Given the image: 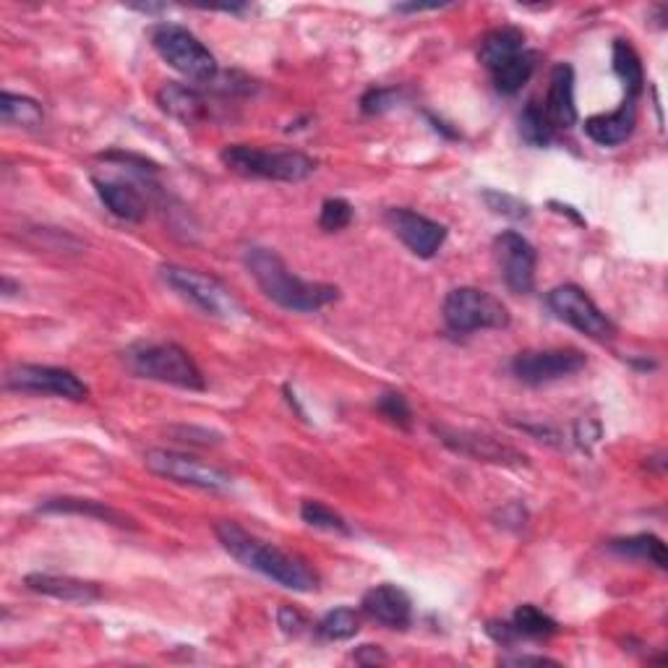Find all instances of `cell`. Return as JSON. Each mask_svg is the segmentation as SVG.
Instances as JSON below:
<instances>
[{
    "instance_id": "cell-1",
    "label": "cell",
    "mask_w": 668,
    "mask_h": 668,
    "mask_svg": "<svg viewBox=\"0 0 668 668\" xmlns=\"http://www.w3.org/2000/svg\"><path fill=\"white\" fill-rule=\"evenodd\" d=\"M215 532L217 538H220L222 549L228 551L232 559H238L240 565L253 569V572L269 577V580L282 585V588L296 592H313L319 588V575L309 567V561L253 538L251 532L240 528L238 522H217Z\"/></svg>"
},
{
    "instance_id": "cell-2",
    "label": "cell",
    "mask_w": 668,
    "mask_h": 668,
    "mask_svg": "<svg viewBox=\"0 0 668 668\" xmlns=\"http://www.w3.org/2000/svg\"><path fill=\"white\" fill-rule=\"evenodd\" d=\"M243 261L261 292H265L272 303L280 306V309L311 313L325 309V306L335 303V300L340 298V290H337L335 285L311 282L292 275L288 265H285L272 249H265V246H249L243 253Z\"/></svg>"
},
{
    "instance_id": "cell-3",
    "label": "cell",
    "mask_w": 668,
    "mask_h": 668,
    "mask_svg": "<svg viewBox=\"0 0 668 668\" xmlns=\"http://www.w3.org/2000/svg\"><path fill=\"white\" fill-rule=\"evenodd\" d=\"M126 363L141 379L160 381L178 389H191L201 392L205 389V377L199 366L180 345L172 342H141L133 345L126 352Z\"/></svg>"
},
{
    "instance_id": "cell-4",
    "label": "cell",
    "mask_w": 668,
    "mask_h": 668,
    "mask_svg": "<svg viewBox=\"0 0 668 668\" xmlns=\"http://www.w3.org/2000/svg\"><path fill=\"white\" fill-rule=\"evenodd\" d=\"M222 164L243 178L282 180V183H298L317 170V160L309 154L292 152V149H259L249 144L225 147L220 154Z\"/></svg>"
},
{
    "instance_id": "cell-5",
    "label": "cell",
    "mask_w": 668,
    "mask_h": 668,
    "mask_svg": "<svg viewBox=\"0 0 668 668\" xmlns=\"http://www.w3.org/2000/svg\"><path fill=\"white\" fill-rule=\"evenodd\" d=\"M149 40H152L157 56H160L170 69H176L180 77L197 81V84H209V81L217 79V71L220 69H217L215 56L205 48V42L186 27L170 24V21L154 24L149 29Z\"/></svg>"
},
{
    "instance_id": "cell-6",
    "label": "cell",
    "mask_w": 668,
    "mask_h": 668,
    "mask_svg": "<svg viewBox=\"0 0 668 668\" xmlns=\"http://www.w3.org/2000/svg\"><path fill=\"white\" fill-rule=\"evenodd\" d=\"M445 321L457 335L478 332V329H507V306L499 298L478 288H457L445 298Z\"/></svg>"
},
{
    "instance_id": "cell-7",
    "label": "cell",
    "mask_w": 668,
    "mask_h": 668,
    "mask_svg": "<svg viewBox=\"0 0 668 668\" xmlns=\"http://www.w3.org/2000/svg\"><path fill=\"white\" fill-rule=\"evenodd\" d=\"M162 280L170 285L178 296L191 300L197 309H201L207 317L217 319H236L240 313V303L230 296V290L225 288L220 280L209 277L197 269H186L176 265H162L160 267Z\"/></svg>"
},
{
    "instance_id": "cell-8",
    "label": "cell",
    "mask_w": 668,
    "mask_h": 668,
    "mask_svg": "<svg viewBox=\"0 0 668 668\" xmlns=\"http://www.w3.org/2000/svg\"><path fill=\"white\" fill-rule=\"evenodd\" d=\"M6 389L24 395H48L60 397V400L84 402L89 397V387L81 381L77 373L69 369H58V366H37L21 363L6 371L3 379Z\"/></svg>"
},
{
    "instance_id": "cell-9",
    "label": "cell",
    "mask_w": 668,
    "mask_h": 668,
    "mask_svg": "<svg viewBox=\"0 0 668 668\" xmlns=\"http://www.w3.org/2000/svg\"><path fill=\"white\" fill-rule=\"evenodd\" d=\"M144 462L149 470L157 472V476L176 480V483H183V486H193V489L225 491L230 489L232 483L228 472L215 468V465L201 462L191 455L170 452V449H149L144 455Z\"/></svg>"
},
{
    "instance_id": "cell-10",
    "label": "cell",
    "mask_w": 668,
    "mask_h": 668,
    "mask_svg": "<svg viewBox=\"0 0 668 668\" xmlns=\"http://www.w3.org/2000/svg\"><path fill=\"white\" fill-rule=\"evenodd\" d=\"M549 309L557 313V319L567 321L569 327L592 337V340H609L617 332L614 321L577 285H559V288H554L549 292Z\"/></svg>"
},
{
    "instance_id": "cell-11",
    "label": "cell",
    "mask_w": 668,
    "mask_h": 668,
    "mask_svg": "<svg viewBox=\"0 0 668 668\" xmlns=\"http://www.w3.org/2000/svg\"><path fill=\"white\" fill-rule=\"evenodd\" d=\"M588 366L585 352L575 348H557V350H525L512 360V373L522 385L540 387L551 381L575 377Z\"/></svg>"
},
{
    "instance_id": "cell-12",
    "label": "cell",
    "mask_w": 668,
    "mask_h": 668,
    "mask_svg": "<svg viewBox=\"0 0 668 668\" xmlns=\"http://www.w3.org/2000/svg\"><path fill=\"white\" fill-rule=\"evenodd\" d=\"M387 225L418 259H433L447 240V228L437 220L412 212V209H387Z\"/></svg>"
},
{
    "instance_id": "cell-13",
    "label": "cell",
    "mask_w": 668,
    "mask_h": 668,
    "mask_svg": "<svg viewBox=\"0 0 668 668\" xmlns=\"http://www.w3.org/2000/svg\"><path fill=\"white\" fill-rule=\"evenodd\" d=\"M493 251H497V261L507 288L517 292V296L530 292L532 285H536V261H538L536 249H532L530 240L520 236V232L507 230L493 240Z\"/></svg>"
},
{
    "instance_id": "cell-14",
    "label": "cell",
    "mask_w": 668,
    "mask_h": 668,
    "mask_svg": "<svg viewBox=\"0 0 668 668\" xmlns=\"http://www.w3.org/2000/svg\"><path fill=\"white\" fill-rule=\"evenodd\" d=\"M433 431L439 433V439L445 441L449 449H455V452H460L465 457H472V460L478 462L528 465V457L491 437H480V433H472V431H449V429H433Z\"/></svg>"
},
{
    "instance_id": "cell-15",
    "label": "cell",
    "mask_w": 668,
    "mask_h": 668,
    "mask_svg": "<svg viewBox=\"0 0 668 668\" xmlns=\"http://www.w3.org/2000/svg\"><path fill=\"white\" fill-rule=\"evenodd\" d=\"M363 611L373 621L389 629H408L412 621V604L410 596L397 585H377L363 596Z\"/></svg>"
},
{
    "instance_id": "cell-16",
    "label": "cell",
    "mask_w": 668,
    "mask_h": 668,
    "mask_svg": "<svg viewBox=\"0 0 668 668\" xmlns=\"http://www.w3.org/2000/svg\"><path fill=\"white\" fill-rule=\"evenodd\" d=\"M27 588L34 592H42V596L63 600V604H94V600L102 598V590L97 582H87L79 580V577H69V575H48V572H37V575H27Z\"/></svg>"
},
{
    "instance_id": "cell-17",
    "label": "cell",
    "mask_w": 668,
    "mask_h": 668,
    "mask_svg": "<svg viewBox=\"0 0 668 668\" xmlns=\"http://www.w3.org/2000/svg\"><path fill=\"white\" fill-rule=\"evenodd\" d=\"M546 116L554 123V129H569L577 123V104H575V71L569 63L554 66L549 79V97H546Z\"/></svg>"
},
{
    "instance_id": "cell-18",
    "label": "cell",
    "mask_w": 668,
    "mask_h": 668,
    "mask_svg": "<svg viewBox=\"0 0 668 668\" xmlns=\"http://www.w3.org/2000/svg\"><path fill=\"white\" fill-rule=\"evenodd\" d=\"M94 189L102 205L108 207L118 220L141 222L147 217V199L133 183H126V180L94 178Z\"/></svg>"
},
{
    "instance_id": "cell-19",
    "label": "cell",
    "mask_w": 668,
    "mask_h": 668,
    "mask_svg": "<svg viewBox=\"0 0 668 668\" xmlns=\"http://www.w3.org/2000/svg\"><path fill=\"white\" fill-rule=\"evenodd\" d=\"M635 123H637L635 102H625L619 110L588 118L582 129L598 147H617L621 141L632 137Z\"/></svg>"
},
{
    "instance_id": "cell-20",
    "label": "cell",
    "mask_w": 668,
    "mask_h": 668,
    "mask_svg": "<svg viewBox=\"0 0 668 668\" xmlns=\"http://www.w3.org/2000/svg\"><path fill=\"white\" fill-rule=\"evenodd\" d=\"M157 102H160V108L168 112L170 118H176L186 126H193V123H199V120L207 118L205 97H201L197 89H191L186 84H176V81H168V84L157 92Z\"/></svg>"
},
{
    "instance_id": "cell-21",
    "label": "cell",
    "mask_w": 668,
    "mask_h": 668,
    "mask_svg": "<svg viewBox=\"0 0 668 668\" xmlns=\"http://www.w3.org/2000/svg\"><path fill=\"white\" fill-rule=\"evenodd\" d=\"M525 50V34L522 29L517 27H499L493 29L480 40L478 48V60L486 66L489 71H497L499 66H505L507 60H512L515 56H520Z\"/></svg>"
},
{
    "instance_id": "cell-22",
    "label": "cell",
    "mask_w": 668,
    "mask_h": 668,
    "mask_svg": "<svg viewBox=\"0 0 668 668\" xmlns=\"http://www.w3.org/2000/svg\"><path fill=\"white\" fill-rule=\"evenodd\" d=\"M42 512H56V515H84V517H94L100 522H110L118 525V528H137L129 515L118 512L102 501H92V499H50L48 505H42Z\"/></svg>"
},
{
    "instance_id": "cell-23",
    "label": "cell",
    "mask_w": 668,
    "mask_h": 668,
    "mask_svg": "<svg viewBox=\"0 0 668 668\" xmlns=\"http://www.w3.org/2000/svg\"><path fill=\"white\" fill-rule=\"evenodd\" d=\"M611 63H614V71H617V77L625 81L627 102H637V97H640L645 89V71L637 50L627 40H617L611 50Z\"/></svg>"
},
{
    "instance_id": "cell-24",
    "label": "cell",
    "mask_w": 668,
    "mask_h": 668,
    "mask_svg": "<svg viewBox=\"0 0 668 668\" xmlns=\"http://www.w3.org/2000/svg\"><path fill=\"white\" fill-rule=\"evenodd\" d=\"M0 120L6 126H19V129H40L44 123L42 104L24 94L3 92L0 97Z\"/></svg>"
},
{
    "instance_id": "cell-25",
    "label": "cell",
    "mask_w": 668,
    "mask_h": 668,
    "mask_svg": "<svg viewBox=\"0 0 668 668\" xmlns=\"http://www.w3.org/2000/svg\"><path fill=\"white\" fill-rule=\"evenodd\" d=\"M609 549L614 554H621V557H632V559H642V561H652V565L666 569L668 559H666V544L658 536H650V532H640V536L632 538H617L611 540Z\"/></svg>"
},
{
    "instance_id": "cell-26",
    "label": "cell",
    "mask_w": 668,
    "mask_h": 668,
    "mask_svg": "<svg viewBox=\"0 0 668 668\" xmlns=\"http://www.w3.org/2000/svg\"><path fill=\"white\" fill-rule=\"evenodd\" d=\"M532 71H536V52L522 50L520 56H515L512 60H507L505 66H499L497 71H491L493 87H497V92L501 94H517L528 84Z\"/></svg>"
},
{
    "instance_id": "cell-27",
    "label": "cell",
    "mask_w": 668,
    "mask_h": 668,
    "mask_svg": "<svg viewBox=\"0 0 668 668\" xmlns=\"http://www.w3.org/2000/svg\"><path fill=\"white\" fill-rule=\"evenodd\" d=\"M509 625H512L517 637H530V640H540V637H551L559 632L557 621L532 604L520 606V609L512 614V621H509Z\"/></svg>"
},
{
    "instance_id": "cell-28",
    "label": "cell",
    "mask_w": 668,
    "mask_h": 668,
    "mask_svg": "<svg viewBox=\"0 0 668 668\" xmlns=\"http://www.w3.org/2000/svg\"><path fill=\"white\" fill-rule=\"evenodd\" d=\"M520 137L530 147H549L554 141V123L538 102H528L520 112Z\"/></svg>"
},
{
    "instance_id": "cell-29",
    "label": "cell",
    "mask_w": 668,
    "mask_h": 668,
    "mask_svg": "<svg viewBox=\"0 0 668 668\" xmlns=\"http://www.w3.org/2000/svg\"><path fill=\"white\" fill-rule=\"evenodd\" d=\"M358 629H360V619L352 609H335L319 621V635L325 637V640H335V642L350 640V637L358 635Z\"/></svg>"
},
{
    "instance_id": "cell-30",
    "label": "cell",
    "mask_w": 668,
    "mask_h": 668,
    "mask_svg": "<svg viewBox=\"0 0 668 668\" xmlns=\"http://www.w3.org/2000/svg\"><path fill=\"white\" fill-rule=\"evenodd\" d=\"M300 517H303L306 525H311V528L317 530L342 532V536H348L350 532L348 522H345L335 509L321 505V501H303V505H300Z\"/></svg>"
},
{
    "instance_id": "cell-31",
    "label": "cell",
    "mask_w": 668,
    "mask_h": 668,
    "mask_svg": "<svg viewBox=\"0 0 668 668\" xmlns=\"http://www.w3.org/2000/svg\"><path fill=\"white\" fill-rule=\"evenodd\" d=\"M486 201V207L491 209L493 215H501V217H509V220H525V217H530V207L525 205L522 199L512 197V193H505V191H493V189H486L483 193H480Z\"/></svg>"
},
{
    "instance_id": "cell-32",
    "label": "cell",
    "mask_w": 668,
    "mask_h": 668,
    "mask_svg": "<svg viewBox=\"0 0 668 668\" xmlns=\"http://www.w3.org/2000/svg\"><path fill=\"white\" fill-rule=\"evenodd\" d=\"M377 410L385 416L389 423L400 426V429L408 431L412 426V410L408 400H405V395L400 392H385L377 400Z\"/></svg>"
},
{
    "instance_id": "cell-33",
    "label": "cell",
    "mask_w": 668,
    "mask_h": 668,
    "mask_svg": "<svg viewBox=\"0 0 668 668\" xmlns=\"http://www.w3.org/2000/svg\"><path fill=\"white\" fill-rule=\"evenodd\" d=\"M352 222V207L350 201L345 199H327L321 205V215H319V228L325 232H337L345 230Z\"/></svg>"
},
{
    "instance_id": "cell-34",
    "label": "cell",
    "mask_w": 668,
    "mask_h": 668,
    "mask_svg": "<svg viewBox=\"0 0 668 668\" xmlns=\"http://www.w3.org/2000/svg\"><path fill=\"white\" fill-rule=\"evenodd\" d=\"M397 100H400V94H397V89H387V87H373L360 97V110L366 112V116H381V112L392 110Z\"/></svg>"
},
{
    "instance_id": "cell-35",
    "label": "cell",
    "mask_w": 668,
    "mask_h": 668,
    "mask_svg": "<svg viewBox=\"0 0 668 668\" xmlns=\"http://www.w3.org/2000/svg\"><path fill=\"white\" fill-rule=\"evenodd\" d=\"M277 625L282 627L285 635H300L306 629V619L303 614L292 609V606H280V611H277Z\"/></svg>"
},
{
    "instance_id": "cell-36",
    "label": "cell",
    "mask_w": 668,
    "mask_h": 668,
    "mask_svg": "<svg viewBox=\"0 0 668 668\" xmlns=\"http://www.w3.org/2000/svg\"><path fill=\"white\" fill-rule=\"evenodd\" d=\"M170 433H176L180 441H193V445H217L222 441L220 433H212L207 429H193V426H178V429H170Z\"/></svg>"
},
{
    "instance_id": "cell-37",
    "label": "cell",
    "mask_w": 668,
    "mask_h": 668,
    "mask_svg": "<svg viewBox=\"0 0 668 668\" xmlns=\"http://www.w3.org/2000/svg\"><path fill=\"white\" fill-rule=\"evenodd\" d=\"M356 660L366 666H377V664H385L387 656L379 650V645H363V648L356 652Z\"/></svg>"
},
{
    "instance_id": "cell-38",
    "label": "cell",
    "mask_w": 668,
    "mask_h": 668,
    "mask_svg": "<svg viewBox=\"0 0 668 668\" xmlns=\"http://www.w3.org/2000/svg\"><path fill=\"white\" fill-rule=\"evenodd\" d=\"M501 664H507V666H530V664H536V666H557V660L544 658V656H515V658H505V660H501Z\"/></svg>"
}]
</instances>
